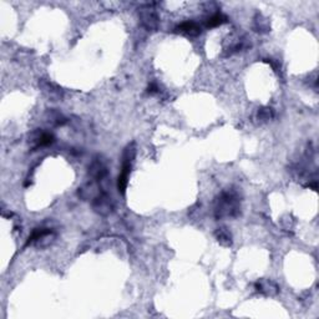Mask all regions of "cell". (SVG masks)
Instances as JSON below:
<instances>
[{
    "label": "cell",
    "mask_w": 319,
    "mask_h": 319,
    "mask_svg": "<svg viewBox=\"0 0 319 319\" xmlns=\"http://www.w3.org/2000/svg\"><path fill=\"white\" fill-rule=\"evenodd\" d=\"M241 213V198L233 190L222 192L214 201V217L216 219L235 218Z\"/></svg>",
    "instance_id": "obj_1"
},
{
    "label": "cell",
    "mask_w": 319,
    "mask_h": 319,
    "mask_svg": "<svg viewBox=\"0 0 319 319\" xmlns=\"http://www.w3.org/2000/svg\"><path fill=\"white\" fill-rule=\"evenodd\" d=\"M135 156H136L135 143H130L124 150V153H122V167L121 172L119 175V178H117V188H119L121 195H125V192H126L127 183H129V176L131 174Z\"/></svg>",
    "instance_id": "obj_2"
},
{
    "label": "cell",
    "mask_w": 319,
    "mask_h": 319,
    "mask_svg": "<svg viewBox=\"0 0 319 319\" xmlns=\"http://www.w3.org/2000/svg\"><path fill=\"white\" fill-rule=\"evenodd\" d=\"M139 18H140L141 25L148 32H156L158 29L160 18L150 4L139 9Z\"/></svg>",
    "instance_id": "obj_3"
},
{
    "label": "cell",
    "mask_w": 319,
    "mask_h": 319,
    "mask_svg": "<svg viewBox=\"0 0 319 319\" xmlns=\"http://www.w3.org/2000/svg\"><path fill=\"white\" fill-rule=\"evenodd\" d=\"M93 210L100 216H108L113 211L112 200L105 191H101L93 198Z\"/></svg>",
    "instance_id": "obj_4"
},
{
    "label": "cell",
    "mask_w": 319,
    "mask_h": 319,
    "mask_svg": "<svg viewBox=\"0 0 319 319\" xmlns=\"http://www.w3.org/2000/svg\"><path fill=\"white\" fill-rule=\"evenodd\" d=\"M54 142V136L50 132L42 131V130H35L29 135V145L33 151L40 147H45Z\"/></svg>",
    "instance_id": "obj_5"
},
{
    "label": "cell",
    "mask_w": 319,
    "mask_h": 319,
    "mask_svg": "<svg viewBox=\"0 0 319 319\" xmlns=\"http://www.w3.org/2000/svg\"><path fill=\"white\" fill-rule=\"evenodd\" d=\"M107 167H106V164L104 160H101L100 157L95 158L91 165L89 167V178L94 182H98V183H101L104 179L107 177Z\"/></svg>",
    "instance_id": "obj_6"
},
{
    "label": "cell",
    "mask_w": 319,
    "mask_h": 319,
    "mask_svg": "<svg viewBox=\"0 0 319 319\" xmlns=\"http://www.w3.org/2000/svg\"><path fill=\"white\" fill-rule=\"evenodd\" d=\"M175 33L190 37H195L201 34V27L195 21H185V23H182L178 27L175 28Z\"/></svg>",
    "instance_id": "obj_7"
},
{
    "label": "cell",
    "mask_w": 319,
    "mask_h": 319,
    "mask_svg": "<svg viewBox=\"0 0 319 319\" xmlns=\"http://www.w3.org/2000/svg\"><path fill=\"white\" fill-rule=\"evenodd\" d=\"M256 289L258 292L263 293L266 295H276L278 292H280V287L277 285V283L272 282V281L268 280H262L256 282Z\"/></svg>",
    "instance_id": "obj_8"
},
{
    "label": "cell",
    "mask_w": 319,
    "mask_h": 319,
    "mask_svg": "<svg viewBox=\"0 0 319 319\" xmlns=\"http://www.w3.org/2000/svg\"><path fill=\"white\" fill-rule=\"evenodd\" d=\"M214 236H216V240L218 241L219 245L224 246V247H230L232 245V235L224 227L217 228V231L214 232Z\"/></svg>",
    "instance_id": "obj_9"
},
{
    "label": "cell",
    "mask_w": 319,
    "mask_h": 319,
    "mask_svg": "<svg viewBox=\"0 0 319 319\" xmlns=\"http://www.w3.org/2000/svg\"><path fill=\"white\" fill-rule=\"evenodd\" d=\"M40 84H41L42 90H44L45 93L48 94L49 98H51V99H60L61 98L60 89H58L56 86H54V85L51 84V82L41 81Z\"/></svg>",
    "instance_id": "obj_10"
},
{
    "label": "cell",
    "mask_w": 319,
    "mask_h": 319,
    "mask_svg": "<svg viewBox=\"0 0 319 319\" xmlns=\"http://www.w3.org/2000/svg\"><path fill=\"white\" fill-rule=\"evenodd\" d=\"M254 29L258 33H267L269 32V23L266 18L261 15V14H257L256 18H254Z\"/></svg>",
    "instance_id": "obj_11"
},
{
    "label": "cell",
    "mask_w": 319,
    "mask_h": 319,
    "mask_svg": "<svg viewBox=\"0 0 319 319\" xmlns=\"http://www.w3.org/2000/svg\"><path fill=\"white\" fill-rule=\"evenodd\" d=\"M227 21H228V19H227L226 15H223V14L221 13H216L213 14L211 18H209L206 25L207 28H216V27H219V25L224 24V23H227Z\"/></svg>",
    "instance_id": "obj_12"
},
{
    "label": "cell",
    "mask_w": 319,
    "mask_h": 319,
    "mask_svg": "<svg viewBox=\"0 0 319 319\" xmlns=\"http://www.w3.org/2000/svg\"><path fill=\"white\" fill-rule=\"evenodd\" d=\"M257 117L261 121H269L275 117V111L271 107H262L261 110H258V113H257Z\"/></svg>",
    "instance_id": "obj_13"
},
{
    "label": "cell",
    "mask_w": 319,
    "mask_h": 319,
    "mask_svg": "<svg viewBox=\"0 0 319 319\" xmlns=\"http://www.w3.org/2000/svg\"><path fill=\"white\" fill-rule=\"evenodd\" d=\"M158 87L156 84H150V86L147 87V94H150V95H153V94H157L158 93Z\"/></svg>",
    "instance_id": "obj_14"
}]
</instances>
